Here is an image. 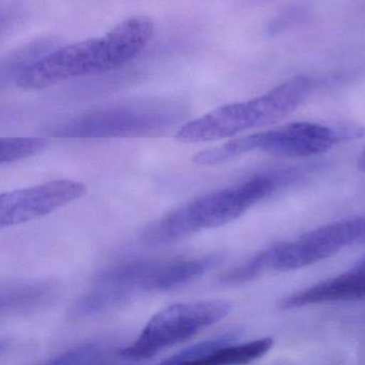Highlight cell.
<instances>
[{"label":"cell","instance_id":"cell-3","mask_svg":"<svg viewBox=\"0 0 365 365\" xmlns=\"http://www.w3.org/2000/svg\"><path fill=\"white\" fill-rule=\"evenodd\" d=\"M311 91L312 80L296 76L259 97L220 106L189 121L177 132L176 138L187 144L213 142L274 125L296 110Z\"/></svg>","mask_w":365,"mask_h":365},{"label":"cell","instance_id":"cell-15","mask_svg":"<svg viewBox=\"0 0 365 365\" xmlns=\"http://www.w3.org/2000/svg\"><path fill=\"white\" fill-rule=\"evenodd\" d=\"M46 138H1L0 140V163L5 165L12 162L27 159L46 148Z\"/></svg>","mask_w":365,"mask_h":365},{"label":"cell","instance_id":"cell-6","mask_svg":"<svg viewBox=\"0 0 365 365\" xmlns=\"http://www.w3.org/2000/svg\"><path fill=\"white\" fill-rule=\"evenodd\" d=\"M175 262H130L103 271L70 307V317H93L119 309L140 294L174 289Z\"/></svg>","mask_w":365,"mask_h":365},{"label":"cell","instance_id":"cell-14","mask_svg":"<svg viewBox=\"0 0 365 365\" xmlns=\"http://www.w3.org/2000/svg\"><path fill=\"white\" fill-rule=\"evenodd\" d=\"M237 339V333L230 332L225 334L220 335L215 339H207V341H200L191 347L185 348L181 351L177 352L174 356H170L166 360L162 361V363L168 364H179V363H192V364H200L205 359L208 358L215 350L223 347L224 345L232 343L234 339Z\"/></svg>","mask_w":365,"mask_h":365},{"label":"cell","instance_id":"cell-10","mask_svg":"<svg viewBox=\"0 0 365 365\" xmlns=\"http://www.w3.org/2000/svg\"><path fill=\"white\" fill-rule=\"evenodd\" d=\"M365 299V259L350 270L294 292L281 301L282 309H290L319 303Z\"/></svg>","mask_w":365,"mask_h":365},{"label":"cell","instance_id":"cell-9","mask_svg":"<svg viewBox=\"0 0 365 365\" xmlns=\"http://www.w3.org/2000/svg\"><path fill=\"white\" fill-rule=\"evenodd\" d=\"M86 193L83 183L55 180L0 196V227L20 225L44 217Z\"/></svg>","mask_w":365,"mask_h":365},{"label":"cell","instance_id":"cell-17","mask_svg":"<svg viewBox=\"0 0 365 365\" xmlns=\"http://www.w3.org/2000/svg\"><path fill=\"white\" fill-rule=\"evenodd\" d=\"M358 166L361 170L365 172V150L363 151L362 155L359 158Z\"/></svg>","mask_w":365,"mask_h":365},{"label":"cell","instance_id":"cell-1","mask_svg":"<svg viewBox=\"0 0 365 365\" xmlns=\"http://www.w3.org/2000/svg\"><path fill=\"white\" fill-rule=\"evenodd\" d=\"M153 33L150 19L132 16L101 37L55 48L25 69L16 78V85L24 91H38L71 78L118 69L147 48Z\"/></svg>","mask_w":365,"mask_h":365},{"label":"cell","instance_id":"cell-16","mask_svg":"<svg viewBox=\"0 0 365 365\" xmlns=\"http://www.w3.org/2000/svg\"><path fill=\"white\" fill-rule=\"evenodd\" d=\"M103 349L98 343L82 344L65 352L57 354L54 358L48 361V364H84V363H95L102 358Z\"/></svg>","mask_w":365,"mask_h":365},{"label":"cell","instance_id":"cell-8","mask_svg":"<svg viewBox=\"0 0 365 365\" xmlns=\"http://www.w3.org/2000/svg\"><path fill=\"white\" fill-rule=\"evenodd\" d=\"M365 237V217L339 220L305 232L294 240L259 252L266 271H292L334 255Z\"/></svg>","mask_w":365,"mask_h":365},{"label":"cell","instance_id":"cell-12","mask_svg":"<svg viewBox=\"0 0 365 365\" xmlns=\"http://www.w3.org/2000/svg\"><path fill=\"white\" fill-rule=\"evenodd\" d=\"M272 346L273 339L271 337H264L242 344L230 343L215 350L200 364H245L262 358Z\"/></svg>","mask_w":365,"mask_h":365},{"label":"cell","instance_id":"cell-2","mask_svg":"<svg viewBox=\"0 0 365 365\" xmlns=\"http://www.w3.org/2000/svg\"><path fill=\"white\" fill-rule=\"evenodd\" d=\"M298 177L297 170L262 173L237 185L211 192L149 224L140 238L145 245H170L200 230L226 225Z\"/></svg>","mask_w":365,"mask_h":365},{"label":"cell","instance_id":"cell-11","mask_svg":"<svg viewBox=\"0 0 365 365\" xmlns=\"http://www.w3.org/2000/svg\"><path fill=\"white\" fill-rule=\"evenodd\" d=\"M59 296V285L51 279L16 282L1 288V316L26 315L50 307Z\"/></svg>","mask_w":365,"mask_h":365},{"label":"cell","instance_id":"cell-4","mask_svg":"<svg viewBox=\"0 0 365 365\" xmlns=\"http://www.w3.org/2000/svg\"><path fill=\"white\" fill-rule=\"evenodd\" d=\"M185 116L180 104L146 100L84 113L54 125L50 133L61 138H144L165 133Z\"/></svg>","mask_w":365,"mask_h":365},{"label":"cell","instance_id":"cell-7","mask_svg":"<svg viewBox=\"0 0 365 365\" xmlns=\"http://www.w3.org/2000/svg\"><path fill=\"white\" fill-rule=\"evenodd\" d=\"M230 311L232 303L221 299L168 305L150 318L140 336L123 348L119 356L128 361L153 358L166 348L183 343L221 322Z\"/></svg>","mask_w":365,"mask_h":365},{"label":"cell","instance_id":"cell-5","mask_svg":"<svg viewBox=\"0 0 365 365\" xmlns=\"http://www.w3.org/2000/svg\"><path fill=\"white\" fill-rule=\"evenodd\" d=\"M363 133V129L358 127H329L304 121L287 123L207 149L196 155L194 162L198 165H217L254 151L283 157H309L326 153L335 145Z\"/></svg>","mask_w":365,"mask_h":365},{"label":"cell","instance_id":"cell-13","mask_svg":"<svg viewBox=\"0 0 365 365\" xmlns=\"http://www.w3.org/2000/svg\"><path fill=\"white\" fill-rule=\"evenodd\" d=\"M56 48V42L53 39H42L33 43L27 44L16 53H12L1 65V87H5L12 81L16 82L21 73L34 63H37L42 57L48 55Z\"/></svg>","mask_w":365,"mask_h":365}]
</instances>
